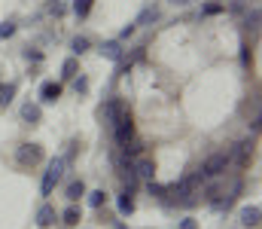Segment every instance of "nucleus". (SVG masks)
I'll return each mask as SVG.
<instances>
[{"label":"nucleus","instance_id":"f257e3e1","mask_svg":"<svg viewBox=\"0 0 262 229\" xmlns=\"http://www.w3.org/2000/svg\"><path fill=\"white\" fill-rule=\"evenodd\" d=\"M64 165H67V159H52V162H49V168H46V174H43V183H40V193H43V196H52L55 183H58L61 174H64Z\"/></svg>","mask_w":262,"mask_h":229},{"label":"nucleus","instance_id":"f03ea898","mask_svg":"<svg viewBox=\"0 0 262 229\" xmlns=\"http://www.w3.org/2000/svg\"><path fill=\"white\" fill-rule=\"evenodd\" d=\"M229 162H232V153H213L204 165H201V177L204 180H210V177H220L226 168H229Z\"/></svg>","mask_w":262,"mask_h":229},{"label":"nucleus","instance_id":"7ed1b4c3","mask_svg":"<svg viewBox=\"0 0 262 229\" xmlns=\"http://www.w3.org/2000/svg\"><path fill=\"white\" fill-rule=\"evenodd\" d=\"M113 135H116L119 144H128L131 138H134V119H131L128 110H122V116L113 122Z\"/></svg>","mask_w":262,"mask_h":229},{"label":"nucleus","instance_id":"20e7f679","mask_svg":"<svg viewBox=\"0 0 262 229\" xmlns=\"http://www.w3.org/2000/svg\"><path fill=\"white\" fill-rule=\"evenodd\" d=\"M15 159H18V165H37L40 159H43V147L40 144H21L18 147V153H15Z\"/></svg>","mask_w":262,"mask_h":229},{"label":"nucleus","instance_id":"39448f33","mask_svg":"<svg viewBox=\"0 0 262 229\" xmlns=\"http://www.w3.org/2000/svg\"><path fill=\"white\" fill-rule=\"evenodd\" d=\"M131 165H134V174H137V177H143V180H152V177H156V162H152V159L140 156V159H134Z\"/></svg>","mask_w":262,"mask_h":229},{"label":"nucleus","instance_id":"423d86ee","mask_svg":"<svg viewBox=\"0 0 262 229\" xmlns=\"http://www.w3.org/2000/svg\"><path fill=\"white\" fill-rule=\"evenodd\" d=\"M58 98H61V86L58 82H43L40 86V101L43 104H55Z\"/></svg>","mask_w":262,"mask_h":229},{"label":"nucleus","instance_id":"0eeeda50","mask_svg":"<svg viewBox=\"0 0 262 229\" xmlns=\"http://www.w3.org/2000/svg\"><path fill=\"white\" fill-rule=\"evenodd\" d=\"M122 110H125V107H122V101H119V98H110V101H107V107H104V119H107V126H113V122L122 116Z\"/></svg>","mask_w":262,"mask_h":229},{"label":"nucleus","instance_id":"6e6552de","mask_svg":"<svg viewBox=\"0 0 262 229\" xmlns=\"http://www.w3.org/2000/svg\"><path fill=\"white\" fill-rule=\"evenodd\" d=\"M55 217H58V214H55V208H52V205H43V208L37 211V226L49 229L52 223H55Z\"/></svg>","mask_w":262,"mask_h":229},{"label":"nucleus","instance_id":"1a4fd4ad","mask_svg":"<svg viewBox=\"0 0 262 229\" xmlns=\"http://www.w3.org/2000/svg\"><path fill=\"white\" fill-rule=\"evenodd\" d=\"M259 208H256V205H247V208H241V223H244V226H250V229H256L259 226Z\"/></svg>","mask_w":262,"mask_h":229},{"label":"nucleus","instance_id":"9d476101","mask_svg":"<svg viewBox=\"0 0 262 229\" xmlns=\"http://www.w3.org/2000/svg\"><path fill=\"white\" fill-rule=\"evenodd\" d=\"M101 55H104V58H110V61H122V43H119V40L104 43V46H101Z\"/></svg>","mask_w":262,"mask_h":229},{"label":"nucleus","instance_id":"9b49d317","mask_svg":"<svg viewBox=\"0 0 262 229\" xmlns=\"http://www.w3.org/2000/svg\"><path fill=\"white\" fill-rule=\"evenodd\" d=\"M40 116H43L40 104H31V101H28V104L21 107V119H25V122H31V126H34V122H40Z\"/></svg>","mask_w":262,"mask_h":229},{"label":"nucleus","instance_id":"f8f14e48","mask_svg":"<svg viewBox=\"0 0 262 229\" xmlns=\"http://www.w3.org/2000/svg\"><path fill=\"white\" fill-rule=\"evenodd\" d=\"M232 156H238V165H247L250 162V156H253V141H244V144H238Z\"/></svg>","mask_w":262,"mask_h":229},{"label":"nucleus","instance_id":"ddd939ff","mask_svg":"<svg viewBox=\"0 0 262 229\" xmlns=\"http://www.w3.org/2000/svg\"><path fill=\"white\" fill-rule=\"evenodd\" d=\"M64 196H67V202H76L79 196H85L82 180H70V183H67V190H64Z\"/></svg>","mask_w":262,"mask_h":229},{"label":"nucleus","instance_id":"4468645a","mask_svg":"<svg viewBox=\"0 0 262 229\" xmlns=\"http://www.w3.org/2000/svg\"><path fill=\"white\" fill-rule=\"evenodd\" d=\"M79 220H82V211H79L76 205H70L64 214H61V223H64V226H76Z\"/></svg>","mask_w":262,"mask_h":229},{"label":"nucleus","instance_id":"2eb2a0df","mask_svg":"<svg viewBox=\"0 0 262 229\" xmlns=\"http://www.w3.org/2000/svg\"><path fill=\"white\" fill-rule=\"evenodd\" d=\"M119 214H134V196H131V190H125L119 196Z\"/></svg>","mask_w":262,"mask_h":229},{"label":"nucleus","instance_id":"dca6fc26","mask_svg":"<svg viewBox=\"0 0 262 229\" xmlns=\"http://www.w3.org/2000/svg\"><path fill=\"white\" fill-rule=\"evenodd\" d=\"M244 28H247V31H253V34L259 31V9L247 12V18H244Z\"/></svg>","mask_w":262,"mask_h":229},{"label":"nucleus","instance_id":"f3484780","mask_svg":"<svg viewBox=\"0 0 262 229\" xmlns=\"http://www.w3.org/2000/svg\"><path fill=\"white\" fill-rule=\"evenodd\" d=\"M73 12H76V18H85L92 12V0H76L73 3Z\"/></svg>","mask_w":262,"mask_h":229},{"label":"nucleus","instance_id":"a211bd4d","mask_svg":"<svg viewBox=\"0 0 262 229\" xmlns=\"http://www.w3.org/2000/svg\"><path fill=\"white\" fill-rule=\"evenodd\" d=\"M156 18H159V9H156V6H149V9H143V12H140L137 25H149V22H156Z\"/></svg>","mask_w":262,"mask_h":229},{"label":"nucleus","instance_id":"6ab92c4d","mask_svg":"<svg viewBox=\"0 0 262 229\" xmlns=\"http://www.w3.org/2000/svg\"><path fill=\"white\" fill-rule=\"evenodd\" d=\"M104 202H107V193H104V190H95V193H89V205H92V208H101Z\"/></svg>","mask_w":262,"mask_h":229},{"label":"nucleus","instance_id":"aec40b11","mask_svg":"<svg viewBox=\"0 0 262 229\" xmlns=\"http://www.w3.org/2000/svg\"><path fill=\"white\" fill-rule=\"evenodd\" d=\"M70 49H73V55H82V52H89V40H85V37H76V40L70 43Z\"/></svg>","mask_w":262,"mask_h":229},{"label":"nucleus","instance_id":"412c9836","mask_svg":"<svg viewBox=\"0 0 262 229\" xmlns=\"http://www.w3.org/2000/svg\"><path fill=\"white\" fill-rule=\"evenodd\" d=\"M12 95H15V86H12V82H9V86H0V104H9Z\"/></svg>","mask_w":262,"mask_h":229},{"label":"nucleus","instance_id":"4be33fe9","mask_svg":"<svg viewBox=\"0 0 262 229\" xmlns=\"http://www.w3.org/2000/svg\"><path fill=\"white\" fill-rule=\"evenodd\" d=\"M61 71H64V79H73V76H76V58H67Z\"/></svg>","mask_w":262,"mask_h":229},{"label":"nucleus","instance_id":"5701e85b","mask_svg":"<svg viewBox=\"0 0 262 229\" xmlns=\"http://www.w3.org/2000/svg\"><path fill=\"white\" fill-rule=\"evenodd\" d=\"M12 34H15V25H12V22H3V25H0V37L6 40V37H12Z\"/></svg>","mask_w":262,"mask_h":229},{"label":"nucleus","instance_id":"b1692460","mask_svg":"<svg viewBox=\"0 0 262 229\" xmlns=\"http://www.w3.org/2000/svg\"><path fill=\"white\" fill-rule=\"evenodd\" d=\"M149 193H152V196H165V193H168V186H159V183H152V180H149Z\"/></svg>","mask_w":262,"mask_h":229},{"label":"nucleus","instance_id":"393cba45","mask_svg":"<svg viewBox=\"0 0 262 229\" xmlns=\"http://www.w3.org/2000/svg\"><path fill=\"white\" fill-rule=\"evenodd\" d=\"M204 12H207V15H216V12H223V6H220V3H207Z\"/></svg>","mask_w":262,"mask_h":229},{"label":"nucleus","instance_id":"a878e982","mask_svg":"<svg viewBox=\"0 0 262 229\" xmlns=\"http://www.w3.org/2000/svg\"><path fill=\"white\" fill-rule=\"evenodd\" d=\"M73 89H76V95H82V92L89 89V82H85V79H76V82H73Z\"/></svg>","mask_w":262,"mask_h":229},{"label":"nucleus","instance_id":"bb28decb","mask_svg":"<svg viewBox=\"0 0 262 229\" xmlns=\"http://www.w3.org/2000/svg\"><path fill=\"white\" fill-rule=\"evenodd\" d=\"M180 229H198V223H195V220H192V217H186V220L180 223Z\"/></svg>","mask_w":262,"mask_h":229},{"label":"nucleus","instance_id":"cd10ccee","mask_svg":"<svg viewBox=\"0 0 262 229\" xmlns=\"http://www.w3.org/2000/svg\"><path fill=\"white\" fill-rule=\"evenodd\" d=\"M134 28H137V25H128V28H122V34H119V37H122V40H125V37H131V34H134Z\"/></svg>","mask_w":262,"mask_h":229},{"label":"nucleus","instance_id":"c85d7f7f","mask_svg":"<svg viewBox=\"0 0 262 229\" xmlns=\"http://www.w3.org/2000/svg\"><path fill=\"white\" fill-rule=\"evenodd\" d=\"M171 3H174V6H189L192 0H171Z\"/></svg>","mask_w":262,"mask_h":229}]
</instances>
